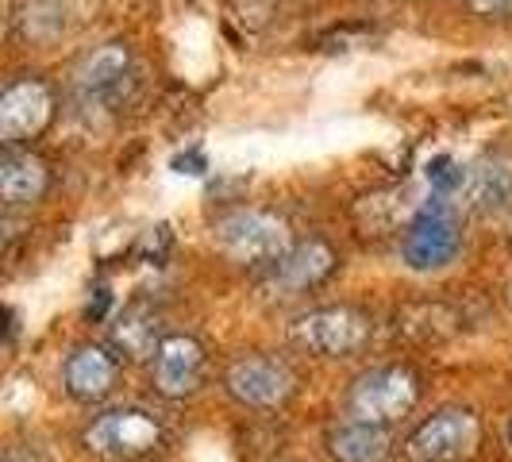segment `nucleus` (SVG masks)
<instances>
[{
    "instance_id": "f257e3e1",
    "label": "nucleus",
    "mask_w": 512,
    "mask_h": 462,
    "mask_svg": "<svg viewBox=\"0 0 512 462\" xmlns=\"http://www.w3.org/2000/svg\"><path fill=\"white\" fill-rule=\"evenodd\" d=\"M289 343L316 359H355L374 343V316L359 305H324L289 324Z\"/></svg>"
},
{
    "instance_id": "f03ea898",
    "label": "nucleus",
    "mask_w": 512,
    "mask_h": 462,
    "mask_svg": "<svg viewBox=\"0 0 512 462\" xmlns=\"http://www.w3.org/2000/svg\"><path fill=\"white\" fill-rule=\"evenodd\" d=\"M212 239L224 251V258L247 270H270L293 247L289 224L278 212H262V208H235L228 216H220Z\"/></svg>"
},
{
    "instance_id": "7ed1b4c3",
    "label": "nucleus",
    "mask_w": 512,
    "mask_h": 462,
    "mask_svg": "<svg viewBox=\"0 0 512 462\" xmlns=\"http://www.w3.org/2000/svg\"><path fill=\"white\" fill-rule=\"evenodd\" d=\"M162 443H166L162 420L147 409H135V405L108 409L81 428V447L93 459L104 462H139L154 451H162Z\"/></svg>"
},
{
    "instance_id": "20e7f679",
    "label": "nucleus",
    "mask_w": 512,
    "mask_h": 462,
    "mask_svg": "<svg viewBox=\"0 0 512 462\" xmlns=\"http://www.w3.org/2000/svg\"><path fill=\"white\" fill-rule=\"evenodd\" d=\"M420 401V374L405 366V362H389V366H374L359 374L347 397H343V412L362 424H378L389 428L397 420H405Z\"/></svg>"
},
{
    "instance_id": "39448f33",
    "label": "nucleus",
    "mask_w": 512,
    "mask_h": 462,
    "mask_svg": "<svg viewBox=\"0 0 512 462\" xmlns=\"http://www.w3.org/2000/svg\"><path fill=\"white\" fill-rule=\"evenodd\" d=\"M224 393H228L235 405L255 412H278L293 401L297 393V374L293 366L274 355H235L224 366Z\"/></svg>"
},
{
    "instance_id": "423d86ee",
    "label": "nucleus",
    "mask_w": 512,
    "mask_h": 462,
    "mask_svg": "<svg viewBox=\"0 0 512 462\" xmlns=\"http://www.w3.org/2000/svg\"><path fill=\"white\" fill-rule=\"evenodd\" d=\"M58 97L47 77H16L0 93V143L4 147H27L54 124Z\"/></svg>"
},
{
    "instance_id": "0eeeda50",
    "label": "nucleus",
    "mask_w": 512,
    "mask_h": 462,
    "mask_svg": "<svg viewBox=\"0 0 512 462\" xmlns=\"http://www.w3.org/2000/svg\"><path fill=\"white\" fill-rule=\"evenodd\" d=\"M482 443V424L470 409H439L405 439L409 462H462Z\"/></svg>"
},
{
    "instance_id": "6e6552de",
    "label": "nucleus",
    "mask_w": 512,
    "mask_h": 462,
    "mask_svg": "<svg viewBox=\"0 0 512 462\" xmlns=\"http://www.w3.org/2000/svg\"><path fill=\"white\" fill-rule=\"evenodd\" d=\"M208 378V351L193 335H162L158 351L151 359V385L166 401H189L205 389Z\"/></svg>"
},
{
    "instance_id": "1a4fd4ad",
    "label": "nucleus",
    "mask_w": 512,
    "mask_h": 462,
    "mask_svg": "<svg viewBox=\"0 0 512 462\" xmlns=\"http://www.w3.org/2000/svg\"><path fill=\"white\" fill-rule=\"evenodd\" d=\"M339 270V255L328 239H305V243H293L289 255L278 258L262 278H258V289L266 297H301V293H312L332 278Z\"/></svg>"
},
{
    "instance_id": "9d476101",
    "label": "nucleus",
    "mask_w": 512,
    "mask_h": 462,
    "mask_svg": "<svg viewBox=\"0 0 512 462\" xmlns=\"http://www.w3.org/2000/svg\"><path fill=\"white\" fill-rule=\"evenodd\" d=\"M462 247V228L455 220V212L443 205V201H432L424 205L405 228V239H401V255L412 270H443L447 262H455Z\"/></svg>"
},
{
    "instance_id": "9b49d317",
    "label": "nucleus",
    "mask_w": 512,
    "mask_h": 462,
    "mask_svg": "<svg viewBox=\"0 0 512 462\" xmlns=\"http://www.w3.org/2000/svg\"><path fill=\"white\" fill-rule=\"evenodd\" d=\"M124 374V359L101 343H81L62 362V389L77 405H101L104 397L116 393Z\"/></svg>"
},
{
    "instance_id": "f8f14e48",
    "label": "nucleus",
    "mask_w": 512,
    "mask_h": 462,
    "mask_svg": "<svg viewBox=\"0 0 512 462\" xmlns=\"http://www.w3.org/2000/svg\"><path fill=\"white\" fill-rule=\"evenodd\" d=\"M51 189V166L27 147H4L0 154V201L8 208L39 205Z\"/></svg>"
},
{
    "instance_id": "ddd939ff",
    "label": "nucleus",
    "mask_w": 512,
    "mask_h": 462,
    "mask_svg": "<svg viewBox=\"0 0 512 462\" xmlns=\"http://www.w3.org/2000/svg\"><path fill=\"white\" fill-rule=\"evenodd\" d=\"M131 47L128 43H104L97 51H89L74 70V89L85 101H104L112 93L124 89L131 77Z\"/></svg>"
},
{
    "instance_id": "4468645a",
    "label": "nucleus",
    "mask_w": 512,
    "mask_h": 462,
    "mask_svg": "<svg viewBox=\"0 0 512 462\" xmlns=\"http://www.w3.org/2000/svg\"><path fill=\"white\" fill-rule=\"evenodd\" d=\"M324 451L332 462H389L393 455V439L389 428L378 424H362V420H335L324 432Z\"/></svg>"
},
{
    "instance_id": "2eb2a0df",
    "label": "nucleus",
    "mask_w": 512,
    "mask_h": 462,
    "mask_svg": "<svg viewBox=\"0 0 512 462\" xmlns=\"http://www.w3.org/2000/svg\"><path fill=\"white\" fill-rule=\"evenodd\" d=\"M162 335H158V316L151 308H128L116 324H112V351L124 362H139V359H154Z\"/></svg>"
},
{
    "instance_id": "dca6fc26",
    "label": "nucleus",
    "mask_w": 512,
    "mask_h": 462,
    "mask_svg": "<svg viewBox=\"0 0 512 462\" xmlns=\"http://www.w3.org/2000/svg\"><path fill=\"white\" fill-rule=\"evenodd\" d=\"M474 205L486 208V212H501L512 205V166L505 162H482L474 166Z\"/></svg>"
},
{
    "instance_id": "f3484780",
    "label": "nucleus",
    "mask_w": 512,
    "mask_h": 462,
    "mask_svg": "<svg viewBox=\"0 0 512 462\" xmlns=\"http://www.w3.org/2000/svg\"><path fill=\"white\" fill-rule=\"evenodd\" d=\"M462 181H466V170H462L455 158L439 154V158L428 162V185H432V193H436V197H451V193H459Z\"/></svg>"
},
{
    "instance_id": "a211bd4d",
    "label": "nucleus",
    "mask_w": 512,
    "mask_h": 462,
    "mask_svg": "<svg viewBox=\"0 0 512 462\" xmlns=\"http://www.w3.org/2000/svg\"><path fill=\"white\" fill-rule=\"evenodd\" d=\"M466 4H470V12H478L486 20H505V16H512V0H466Z\"/></svg>"
},
{
    "instance_id": "6ab92c4d",
    "label": "nucleus",
    "mask_w": 512,
    "mask_h": 462,
    "mask_svg": "<svg viewBox=\"0 0 512 462\" xmlns=\"http://www.w3.org/2000/svg\"><path fill=\"white\" fill-rule=\"evenodd\" d=\"M285 4H320V0H285Z\"/></svg>"
},
{
    "instance_id": "aec40b11",
    "label": "nucleus",
    "mask_w": 512,
    "mask_h": 462,
    "mask_svg": "<svg viewBox=\"0 0 512 462\" xmlns=\"http://www.w3.org/2000/svg\"><path fill=\"white\" fill-rule=\"evenodd\" d=\"M505 436H509V447H512V420H509V428H505Z\"/></svg>"
}]
</instances>
